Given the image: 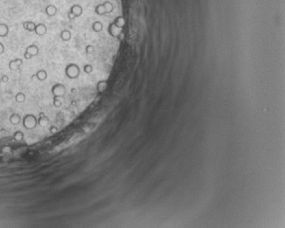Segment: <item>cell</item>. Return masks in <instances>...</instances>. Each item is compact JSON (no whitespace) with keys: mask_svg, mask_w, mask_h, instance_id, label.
<instances>
[{"mask_svg":"<svg viewBox=\"0 0 285 228\" xmlns=\"http://www.w3.org/2000/svg\"><path fill=\"white\" fill-rule=\"evenodd\" d=\"M35 50H39L38 46L35 45H31L27 46L25 49V52L24 54V58L28 60V59H31L34 56H36L39 54V52H33V51H35Z\"/></svg>","mask_w":285,"mask_h":228,"instance_id":"1","label":"cell"},{"mask_svg":"<svg viewBox=\"0 0 285 228\" xmlns=\"http://www.w3.org/2000/svg\"><path fill=\"white\" fill-rule=\"evenodd\" d=\"M47 76H48V75H47V72H46L45 70H43V69H41V70H39V71H37L35 74L32 75L31 79L33 80L34 77H36L39 81H44V80H45V79L47 78Z\"/></svg>","mask_w":285,"mask_h":228,"instance_id":"2","label":"cell"},{"mask_svg":"<svg viewBox=\"0 0 285 228\" xmlns=\"http://www.w3.org/2000/svg\"><path fill=\"white\" fill-rule=\"evenodd\" d=\"M60 37H61V39L64 42H67V41H70L71 38V33L70 30H68V29H64V30H62L61 32V34H60Z\"/></svg>","mask_w":285,"mask_h":228,"instance_id":"3","label":"cell"},{"mask_svg":"<svg viewBox=\"0 0 285 228\" xmlns=\"http://www.w3.org/2000/svg\"><path fill=\"white\" fill-rule=\"evenodd\" d=\"M9 33V27L5 24H0V37H5Z\"/></svg>","mask_w":285,"mask_h":228,"instance_id":"4","label":"cell"},{"mask_svg":"<svg viewBox=\"0 0 285 228\" xmlns=\"http://www.w3.org/2000/svg\"><path fill=\"white\" fill-rule=\"evenodd\" d=\"M35 25L36 24H34V22H32V21H27V22H24L23 23L24 28L25 29L26 31H29V32H34Z\"/></svg>","mask_w":285,"mask_h":228,"instance_id":"5","label":"cell"},{"mask_svg":"<svg viewBox=\"0 0 285 228\" xmlns=\"http://www.w3.org/2000/svg\"><path fill=\"white\" fill-rule=\"evenodd\" d=\"M9 121L13 124V125H17L18 123H20L21 121V117L19 116V114L17 113H13L10 118H9Z\"/></svg>","mask_w":285,"mask_h":228,"instance_id":"6","label":"cell"},{"mask_svg":"<svg viewBox=\"0 0 285 228\" xmlns=\"http://www.w3.org/2000/svg\"><path fill=\"white\" fill-rule=\"evenodd\" d=\"M14 99H16V101L17 102H20V103H22V102H25V100H26V96H25V94L23 93V92H18L16 95V97H14Z\"/></svg>","mask_w":285,"mask_h":228,"instance_id":"7","label":"cell"},{"mask_svg":"<svg viewBox=\"0 0 285 228\" xmlns=\"http://www.w3.org/2000/svg\"><path fill=\"white\" fill-rule=\"evenodd\" d=\"M92 70H93V67H92V65H90V64H86L83 67V71L86 73H90L92 72Z\"/></svg>","mask_w":285,"mask_h":228,"instance_id":"8","label":"cell"},{"mask_svg":"<svg viewBox=\"0 0 285 228\" xmlns=\"http://www.w3.org/2000/svg\"><path fill=\"white\" fill-rule=\"evenodd\" d=\"M4 52H5V46L3 43L0 42V55H1Z\"/></svg>","mask_w":285,"mask_h":228,"instance_id":"9","label":"cell"},{"mask_svg":"<svg viewBox=\"0 0 285 228\" xmlns=\"http://www.w3.org/2000/svg\"><path fill=\"white\" fill-rule=\"evenodd\" d=\"M2 82L3 83H7V82H8V80H9V77L8 76H7V75H4V76H2Z\"/></svg>","mask_w":285,"mask_h":228,"instance_id":"10","label":"cell"}]
</instances>
